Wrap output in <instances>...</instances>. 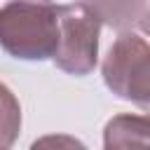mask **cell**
Here are the masks:
<instances>
[{"mask_svg": "<svg viewBox=\"0 0 150 150\" xmlns=\"http://www.w3.org/2000/svg\"><path fill=\"white\" fill-rule=\"evenodd\" d=\"M0 47L21 61L54 59L59 5L54 0H0Z\"/></svg>", "mask_w": 150, "mask_h": 150, "instance_id": "1", "label": "cell"}, {"mask_svg": "<svg viewBox=\"0 0 150 150\" xmlns=\"http://www.w3.org/2000/svg\"><path fill=\"white\" fill-rule=\"evenodd\" d=\"M105 87L134 105L150 112V40L136 28L124 30L112 42L101 66Z\"/></svg>", "mask_w": 150, "mask_h": 150, "instance_id": "2", "label": "cell"}, {"mask_svg": "<svg viewBox=\"0 0 150 150\" xmlns=\"http://www.w3.org/2000/svg\"><path fill=\"white\" fill-rule=\"evenodd\" d=\"M101 21L84 2L59 5V47L54 66L68 75H89L98 61Z\"/></svg>", "mask_w": 150, "mask_h": 150, "instance_id": "3", "label": "cell"}, {"mask_svg": "<svg viewBox=\"0 0 150 150\" xmlns=\"http://www.w3.org/2000/svg\"><path fill=\"white\" fill-rule=\"evenodd\" d=\"M103 150H150V115L110 117L103 129Z\"/></svg>", "mask_w": 150, "mask_h": 150, "instance_id": "4", "label": "cell"}, {"mask_svg": "<svg viewBox=\"0 0 150 150\" xmlns=\"http://www.w3.org/2000/svg\"><path fill=\"white\" fill-rule=\"evenodd\" d=\"M80 2H84L98 16L101 23L115 28L117 33L131 30L148 7V0H80Z\"/></svg>", "mask_w": 150, "mask_h": 150, "instance_id": "5", "label": "cell"}, {"mask_svg": "<svg viewBox=\"0 0 150 150\" xmlns=\"http://www.w3.org/2000/svg\"><path fill=\"white\" fill-rule=\"evenodd\" d=\"M21 131V105L12 89L0 82V150H9Z\"/></svg>", "mask_w": 150, "mask_h": 150, "instance_id": "6", "label": "cell"}, {"mask_svg": "<svg viewBox=\"0 0 150 150\" xmlns=\"http://www.w3.org/2000/svg\"><path fill=\"white\" fill-rule=\"evenodd\" d=\"M30 150H87V145L68 134H47L33 141Z\"/></svg>", "mask_w": 150, "mask_h": 150, "instance_id": "7", "label": "cell"}, {"mask_svg": "<svg viewBox=\"0 0 150 150\" xmlns=\"http://www.w3.org/2000/svg\"><path fill=\"white\" fill-rule=\"evenodd\" d=\"M136 30L143 35V38H148L150 40V2H148V7H145V12H143V16H141V21L136 23Z\"/></svg>", "mask_w": 150, "mask_h": 150, "instance_id": "8", "label": "cell"}]
</instances>
